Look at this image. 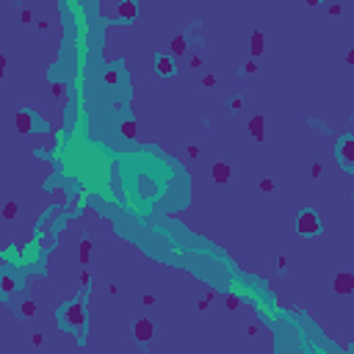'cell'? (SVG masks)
Here are the masks:
<instances>
[{"instance_id": "cell-27", "label": "cell", "mask_w": 354, "mask_h": 354, "mask_svg": "<svg viewBox=\"0 0 354 354\" xmlns=\"http://www.w3.org/2000/svg\"><path fill=\"white\" fill-rule=\"evenodd\" d=\"M0 78H6V56H0Z\"/></svg>"}, {"instance_id": "cell-21", "label": "cell", "mask_w": 354, "mask_h": 354, "mask_svg": "<svg viewBox=\"0 0 354 354\" xmlns=\"http://www.w3.org/2000/svg\"><path fill=\"white\" fill-rule=\"evenodd\" d=\"M224 304H227V310H235V307H238V296L230 294L227 299H224Z\"/></svg>"}, {"instance_id": "cell-25", "label": "cell", "mask_w": 354, "mask_h": 354, "mask_svg": "<svg viewBox=\"0 0 354 354\" xmlns=\"http://www.w3.org/2000/svg\"><path fill=\"white\" fill-rule=\"evenodd\" d=\"M141 304H144V307H152V304H155V296H144V299H141Z\"/></svg>"}, {"instance_id": "cell-16", "label": "cell", "mask_w": 354, "mask_h": 354, "mask_svg": "<svg viewBox=\"0 0 354 354\" xmlns=\"http://www.w3.org/2000/svg\"><path fill=\"white\" fill-rule=\"evenodd\" d=\"M172 53L174 56H183V53H186V36H174L172 39Z\"/></svg>"}, {"instance_id": "cell-1", "label": "cell", "mask_w": 354, "mask_h": 354, "mask_svg": "<svg viewBox=\"0 0 354 354\" xmlns=\"http://www.w3.org/2000/svg\"><path fill=\"white\" fill-rule=\"evenodd\" d=\"M56 321L61 329L72 332L78 340H83V332H86V310H83V296L72 299V302H64L56 313Z\"/></svg>"}, {"instance_id": "cell-11", "label": "cell", "mask_w": 354, "mask_h": 354, "mask_svg": "<svg viewBox=\"0 0 354 354\" xmlns=\"http://www.w3.org/2000/svg\"><path fill=\"white\" fill-rule=\"evenodd\" d=\"M119 133L125 136V139H136V136H139V125H136L133 119H125L119 125Z\"/></svg>"}, {"instance_id": "cell-26", "label": "cell", "mask_w": 354, "mask_h": 354, "mask_svg": "<svg viewBox=\"0 0 354 354\" xmlns=\"http://www.w3.org/2000/svg\"><path fill=\"white\" fill-rule=\"evenodd\" d=\"M241 105H244V103H241L238 97H235V100H230V108H233V111H241Z\"/></svg>"}, {"instance_id": "cell-17", "label": "cell", "mask_w": 354, "mask_h": 354, "mask_svg": "<svg viewBox=\"0 0 354 354\" xmlns=\"http://www.w3.org/2000/svg\"><path fill=\"white\" fill-rule=\"evenodd\" d=\"M23 316H25V318H33V316H36V302L25 299V302H23Z\"/></svg>"}, {"instance_id": "cell-19", "label": "cell", "mask_w": 354, "mask_h": 354, "mask_svg": "<svg viewBox=\"0 0 354 354\" xmlns=\"http://www.w3.org/2000/svg\"><path fill=\"white\" fill-rule=\"evenodd\" d=\"M80 288L92 291V277H88V271H80Z\"/></svg>"}, {"instance_id": "cell-9", "label": "cell", "mask_w": 354, "mask_h": 354, "mask_svg": "<svg viewBox=\"0 0 354 354\" xmlns=\"http://www.w3.org/2000/svg\"><path fill=\"white\" fill-rule=\"evenodd\" d=\"M155 70H158L163 78H169V75H174V64L169 56H158V61H155Z\"/></svg>"}, {"instance_id": "cell-8", "label": "cell", "mask_w": 354, "mask_h": 354, "mask_svg": "<svg viewBox=\"0 0 354 354\" xmlns=\"http://www.w3.org/2000/svg\"><path fill=\"white\" fill-rule=\"evenodd\" d=\"M263 127H266V119L263 117H252L249 119V133L255 141H263Z\"/></svg>"}, {"instance_id": "cell-2", "label": "cell", "mask_w": 354, "mask_h": 354, "mask_svg": "<svg viewBox=\"0 0 354 354\" xmlns=\"http://www.w3.org/2000/svg\"><path fill=\"white\" fill-rule=\"evenodd\" d=\"M296 233L302 235V238H316V235H321V216H318L313 208L299 210V216H296Z\"/></svg>"}, {"instance_id": "cell-12", "label": "cell", "mask_w": 354, "mask_h": 354, "mask_svg": "<svg viewBox=\"0 0 354 354\" xmlns=\"http://www.w3.org/2000/svg\"><path fill=\"white\" fill-rule=\"evenodd\" d=\"M103 80H105L108 86H117V83H122V72L117 70V67H111V70H105Z\"/></svg>"}, {"instance_id": "cell-22", "label": "cell", "mask_w": 354, "mask_h": 354, "mask_svg": "<svg viewBox=\"0 0 354 354\" xmlns=\"http://www.w3.org/2000/svg\"><path fill=\"white\" fill-rule=\"evenodd\" d=\"M202 86H216V75H205V78H202Z\"/></svg>"}, {"instance_id": "cell-28", "label": "cell", "mask_w": 354, "mask_h": 354, "mask_svg": "<svg viewBox=\"0 0 354 354\" xmlns=\"http://www.w3.org/2000/svg\"><path fill=\"white\" fill-rule=\"evenodd\" d=\"M188 155H191V158H200V149H196V147L191 144V147H188Z\"/></svg>"}, {"instance_id": "cell-5", "label": "cell", "mask_w": 354, "mask_h": 354, "mask_svg": "<svg viewBox=\"0 0 354 354\" xmlns=\"http://www.w3.org/2000/svg\"><path fill=\"white\" fill-rule=\"evenodd\" d=\"M14 125H17V130H19V133H33V127H36V117H33V111L23 108V111H17Z\"/></svg>"}, {"instance_id": "cell-15", "label": "cell", "mask_w": 354, "mask_h": 354, "mask_svg": "<svg viewBox=\"0 0 354 354\" xmlns=\"http://www.w3.org/2000/svg\"><path fill=\"white\" fill-rule=\"evenodd\" d=\"M88 255H92V241H88V238H83V241H80V255H78L83 266L88 263Z\"/></svg>"}, {"instance_id": "cell-14", "label": "cell", "mask_w": 354, "mask_h": 354, "mask_svg": "<svg viewBox=\"0 0 354 354\" xmlns=\"http://www.w3.org/2000/svg\"><path fill=\"white\" fill-rule=\"evenodd\" d=\"M263 53V33L255 31L252 33V56H260Z\"/></svg>"}, {"instance_id": "cell-23", "label": "cell", "mask_w": 354, "mask_h": 354, "mask_svg": "<svg viewBox=\"0 0 354 354\" xmlns=\"http://www.w3.org/2000/svg\"><path fill=\"white\" fill-rule=\"evenodd\" d=\"M31 343H33V346H42V343H45V335H42V332H36V335L31 338Z\"/></svg>"}, {"instance_id": "cell-10", "label": "cell", "mask_w": 354, "mask_h": 354, "mask_svg": "<svg viewBox=\"0 0 354 354\" xmlns=\"http://www.w3.org/2000/svg\"><path fill=\"white\" fill-rule=\"evenodd\" d=\"M335 288H338V294H351V288H354V277H351V274H338Z\"/></svg>"}, {"instance_id": "cell-18", "label": "cell", "mask_w": 354, "mask_h": 354, "mask_svg": "<svg viewBox=\"0 0 354 354\" xmlns=\"http://www.w3.org/2000/svg\"><path fill=\"white\" fill-rule=\"evenodd\" d=\"M14 216H17V202H6V205H3V219H14Z\"/></svg>"}, {"instance_id": "cell-3", "label": "cell", "mask_w": 354, "mask_h": 354, "mask_svg": "<svg viewBox=\"0 0 354 354\" xmlns=\"http://www.w3.org/2000/svg\"><path fill=\"white\" fill-rule=\"evenodd\" d=\"M338 163L343 166V172H354V139L343 136L338 141Z\"/></svg>"}, {"instance_id": "cell-6", "label": "cell", "mask_w": 354, "mask_h": 354, "mask_svg": "<svg viewBox=\"0 0 354 354\" xmlns=\"http://www.w3.org/2000/svg\"><path fill=\"white\" fill-rule=\"evenodd\" d=\"M210 174H213V183H219V186H227V183H230V166H227V163H222V161L213 163Z\"/></svg>"}, {"instance_id": "cell-20", "label": "cell", "mask_w": 354, "mask_h": 354, "mask_svg": "<svg viewBox=\"0 0 354 354\" xmlns=\"http://www.w3.org/2000/svg\"><path fill=\"white\" fill-rule=\"evenodd\" d=\"M260 191H274V180H269V177H266V180H260Z\"/></svg>"}, {"instance_id": "cell-7", "label": "cell", "mask_w": 354, "mask_h": 354, "mask_svg": "<svg viewBox=\"0 0 354 354\" xmlns=\"http://www.w3.org/2000/svg\"><path fill=\"white\" fill-rule=\"evenodd\" d=\"M114 14L127 23V19H133L136 14H139V6L136 3H119V6H114Z\"/></svg>"}, {"instance_id": "cell-24", "label": "cell", "mask_w": 354, "mask_h": 354, "mask_svg": "<svg viewBox=\"0 0 354 354\" xmlns=\"http://www.w3.org/2000/svg\"><path fill=\"white\" fill-rule=\"evenodd\" d=\"M244 72H247V75H255V72H257V64H255V61H249V64L244 67Z\"/></svg>"}, {"instance_id": "cell-4", "label": "cell", "mask_w": 354, "mask_h": 354, "mask_svg": "<svg viewBox=\"0 0 354 354\" xmlns=\"http://www.w3.org/2000/svg\"><path fill=\"white\" fill-rule=\"evenodd\" d=\"M130 332H133V338L139 340V343L147 346L149 340L155 338V321H149V318H139V321H133Z\"/></svg>"}, {"instance_id": "cell-13", "label": "cell", "mask_w": 354, "mask_h": 354, "mask_svg": "<svg viewBox=\"0 0 354 354\" xmlns=\"http://www.w3.org/2000/svg\"><path fill=\"white\" fill-rule=\"evenodd\" d=\"M0 291H3L6 296H11V294H14V277H9V274H3V277H0Z\"/></svg>"}]
</instances>
